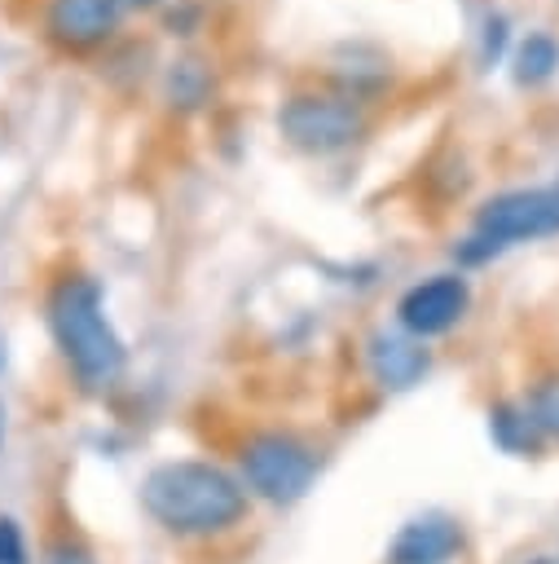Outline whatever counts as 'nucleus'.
<instances>
[{"label": "nucleus", "mask_w": 559, "mask_h": 564, "mask_svg": "<svg viewBox=\"0 0 559 564\" xmlns=\"http://www.w3.org/2000/svg\"><path fill=\"white\" fill-rule=\"evenodd\" d=\"M136 507L176 546H220L246 533L260 511L233 467L207 454L150 463L136 480Z\"/></svg>", "instance_id": "nucleus-1"}, {"label": "nucleus", "mask_w": 559, "mask_h": 564, "mask_svg": "<svg viewBox=\"0 0 559 564\" xmlns=\"http://www.w3.org/2000/svg\"><path fill=\"white\" fill-rule=\"evenodd\" d=\"M44 326L66 379L84 397H110L128 379V339L119 335L106 286L84 264H62L44 286Z\"/></svg>", "instance_id": "nucleus-2"}, {"label": "nucleus", "mask_w": 559, "mask_h": 564, "mask_svg": "<svg viewBox=\"0 0 559 564\" xmlns=\"http://www.w3.org/2000/svg\"><path fill=\"white\" fill-rule=\"evenodd\" d=\"M229 467L255 507L291 511L317 489L326 471V449L291 423H255L233 441Z\"/></svg>", "instance_id": "nucleus-3"}, {"label": "nucleus", "mask_w": 559, "mask_h": 564, "mask_svg": "<svg viewBox=\"0 0 559 564\" xmlns=\"http://www.w3.org/2000/svg\"><path fill=\"white\" fill-rule=\"evenodd\" d=\"M546 238H559V176L489 194L471 212L467 234L453 242V269L471 273L502 260L511 247L546 242Z\"/></svg>", "instance_id": "nucleus-4"}, {"label": "nucleus", "mask_w": 559, "mask_h": 564, "mask_svg": "<svg viewBox=\"0 0 559 564\" xmlns=\"http://www.w3.org/2000/svg\"><path fill=\"white\" fill-rule=\"evenodd\" d=\"M277 137L304 159H339L370 137V110L339 88H295L282 97Z\"/></svg>", "instance_id": "nucleus-5"}, {"label": "nucleus", "mask_w": 559, "mask_h": 564, "mask_svg": "<svg viewBox=\"0 0 559 564\" xmlns=\"http://www.w3.org/2000/svg\"><path fill=\"white\" fill-rule=\"evenodd\" d=\"M475 291L471 278L462 269H436L418 282H409L396 304H392V326L405 330L418 344H436L445 335H453L467 317H471Z\"/></svg>", "instance_id": "nucleus-6"}, {"label": "nucleus", "mask_w": 559, "mask_h": 564, "mask_svg": "<svg viewBox=\"0 0 559 564\" xmlns=\"http://www.w3.org/2000/svg\"><path fill=\"white\" fill-rule=\"evenodd\" d=\"M128 13L132 9L123 0H44L40 35L66 57H92L123 31Z\"/></svg>", "instance_id": "nucleus-7"}, {"label": "nucleus", "mask_w": 559, "mask_h": 564, "mask_svg": "<svg viewBox=\"0 0 559 564\" xmlns=\"http://www.w3.org/2000/svg\"><path fill=\"white\" fill-rule=\"evenodd\" d=\"M471 555V529L458 511L423 507L405 516L383 542V564H462Z\"/></svg>", "instance_id": "nucleus-8"}, {"label": "nucleus", "mask_w": 559, "mask_h": 564, "mask_svg": "<svg viewBox=\"0 0 559 564\" xmlns=\"http://www.w3.org/2000/svg\"><path fill=\"white\" fill-rule=\"evenodd\" d=\"M361 361L370 383L396 397V392H414L431 375V344H418L396 326H374L361 339Z\"/></svg>", "instance_id": "nucleus-9"}, {"label": "nucleus", "mask_w": 559, "mask_h": 564, "mask_svg": "<svg viewBox=\"0 0 559 564\" xmlns=\"http://www.w3.org/2000/svg\"><path fill=\"white\" fill-rule=\"evenodd\" d=\"M484 436H489V445H493L497 454L519 458V463L546 458V449H550L546 436L537 432L533 414L524 410L519 392H515V397H493V401L484 405Z\"/></svg>", "instance_id": "nucleus-10"}, {"label": "nucleus", "mask_w": 559, "mask_h": 564, "mask_svg": "<svg viewBox=\"0 0 559 564\" xmlns=\"http://www.w3.org/2000/svg\"><path fill=\"white\" fill-rule=\"evenodd\" d=\"M163 101L176 115H198L216 101V66L202 53H176L163 66Z\"/></svg>", "instance_id": "nucleus-11"}, {"label": "nucleus", "mask_w": 559, "mask_h": 564, "mask_svg": "<svg viewBox=\"0 0 559 564\" xmlns=\"http://www.w3.org/2000/svg\"><path fill=\"white\" fill-rule=\"evenodd\" d=\"M506 70H511V84L524 88V93H537V88L555 84V75H559V35L546 31V26L519 35L511 57H506Z\"/></svg>", "instance_id": "nucleus-12"}, {"label": "nucleus", "mask_w": 559, "mask_h": 564, "mask_svg": "<svg viewBox=\"0 0 559 564\" xmlns=\"http://www.w3.org/2000/svg\"><path fill=\"white\" fill-rule=\"evenodd\" d=\"M40 564H101V560L75 520H53L40 538Z\"/></svg>", "instance_id": "nucleus-13"}, {"label": "nucleus", "mask_w": 559, "mask_h": 564, "mask_svg": "<svg viewBox=\"0 0 559 564\" xmlns=\"http://www.w3.org/2000/svg\"><path fill=\"white\" fill-rule=\"evenodd\" d=\"M519 401H524V410L533 414V423H537V432L546 436V445L555 449V445H559V370L537 375V379L519 392Z\"/></svg>", "instance_id": "nucleus-14"}, {"label": "nucleus", "mask_w": 559, "mask_h": 564, "mask_svg": "<svg viewBox=\"0 0 559 564\" xmlns=\"http://www.w3.org/2000/svg\"><path fill=\"white\" fill-rule=\"evenodd\" d=\"M511 48H515V26H511V18H506L502 9H489V13L480 18V31H475V66H480V70H493V66H502V62L511 57Z\"/></svg>", "instance_id": "nucleus-15"}, {"label": "nucleus", "mask_w": 559, "mask_h": 564, "mask_svg": "<svg viewBox=\"0 0 559 564\" xmlns=\"http://www.w3.org/2000/svg\"><path fill=\"white\" fill-rule=\"evenodd\" d=\"M0 564H35L31 533L13 511H0Z\"/></svg>", "instance_id": "nucleus-16"}, {"label": "nucleus", "mask_w": 559, "mask_h": 564, "mask_svg": "<svg viewBox=\"0 0 559 564\" xmlns=\"http://www.w3.org/2000/svg\"><path fill=\"white\" fill-rule=\"evenodd\" d=\"M163 9H167V26H176L172 35H194V31H198V18H202V9H198V4L176 0V4H163Z\"/></svg>", "instance_id": "nucleus-17"}, {"label": "nucleus", "mask_w": 559, "mask_h": 564, "mask_svg": "<svg viewBox=\"0 0 559 564\" xmlns=\"http://www.w3.org/2000/svg\"><path fill=\"white\" fill-rule=\"evenodd\" d=\"M519 564H559V555H546V551H533V555H524Z\"/></svg>", "instance_id": "nucleus-18"}, {"label": "nucleus", "mask_w": 559, "mask_h": 564, "mask_svg": "<svg viewBox=\"0 0 559 564\" xmlns=\"http://www.w3.org/2000/svg\"><path fill=\"white\" fill-rule=\"evenodd\" d=\"M4 441H9V410H4V401H0V454H4Z\"/></svg>", "instance_id": "nucleus-19"}, {"label": "nucleus", "mask_w": 559, "mask_h": 564, "mask_svg": "<svg viewBox=\"0 0 559 564\" xmlns=\"http://www.w3.org/2000/svg\"><path fill=\"white\" fill-rule=\"evenodd\" d=\"M123 4H128V9H163L167 0H123Z\"/></svg>", "instance_id": "nucleus-20"}, {"label": "nucleus", "mask_w": 559, "mask_h": 564, "mask_svg": "<svg viewBox=\"0 0 559 564\" xmlns=\"http://www.w3.org/2000/svg\"><path fill=\"white\" fill-rule=\"evenodd\" d=\"M4 366H9V352H4V335H0V375H4Z\"/></svg>", "instance_id": "nucleus-21"}]
</instances>
